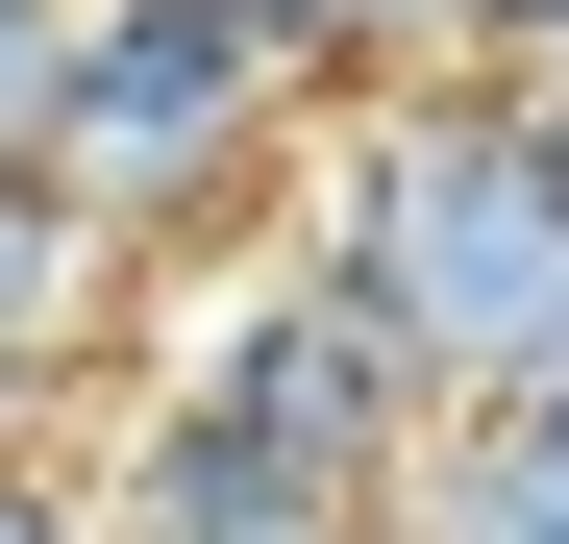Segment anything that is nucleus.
Wrapping results in <instances>:
<instances>
[{
    "mask_svg": "<svg viewBox=\"0 0 569 544\" xmlns=\"http://www.w3.org/2000/svg\"><path fill=\"white\" fill-rule=\"evenodd\" d=\"M298 248L421 346L446 396H496L569 322V149H545L520 74H371V100L298 149Z\"/></svg>",
    "mask_w": 569,
    "mask_h": 544,
    "instance_id": "f257e3e1",
    "label": "nucleus"
},
{
    "mask_svg": "<svg viewBox=\"0 0 569 544\" xmlns=\"http://www.w3.org/2000/svg\"><path fill=\"white\" fill-rule=\"evenodd\" d=\"M298 149H322V74L272 0H74V74H50V199L100 223L124 272H199L298 223Z\"/></svg>",
    "mask_w": 569,
    "mask_h": 544,
    "instance_id": "f03ea898",
    "label": "nucleus"
},
{
    "mask_svg": "<svg viewBox=\"0 0 569 544\" xmlns=\"http://www.w3.org/2000/svg\"><path fill=\"white\" fill-rule=\"evenodd\" d=\"M397 544H569V396H446L397 471Z\"/></svg>",
    "mask_w": 569,
    "mask_h": 544,
    "instance_id": "7ed1b4c3",
    "label": "nucleus"
},
{
    "mask_svg": "<svg viewBox=\"0 0 569 544\" xmlns=\"http://www.w3.org/2000/svg\"><path fill=\"white\" fill-rule=\"evenodd\" d=\"M100 322H124V248L50 199V149H0V346H26V372H74Z\"/></svg>",
    "mask_w": 569,
    "mask_h": 544,
    "instance_id": "20e7f679",
    "label": "nucleus"
},
{
    "mask_svg": "<svg viewBox=\"0 0 569 544\" xmlns=\"http://www.w3.org/2000/svg\"><path fill=\"white\" fill-rule=\"evenodd\" d=\"M298 26V74H322V124L371 100V74H446V0H272Z\"/></svg>",
    "mask_w": 569,
    "mask_h": 544,
    "instance_id": "39448f33",
    "label": "nucleus"
},
{
    "mask_svg": "<svg viewBox=\"0 0 569 544\" xmlns=\"http://www.w3.org/2000/svg\"><path fill=\"white\" fill-rule=\"evenodd\" d=\"M50 74H74V0H0V149H50Z\"/></svg>",
    "mask_w": 569,
    "mask_h": 544,
    "instance_id": "423d86ee",
    "label": "nucleus"
},
{
    "mask_svg": "<svg viewBox=\"0 0 569 544\" xmlns=\"http://www.w3.org/2000/svg\"><path fill=\"white\" fill-rule=\"evenodd\" d=\"M569 50V0H446V74H545Z\"/></svg>",
    "mask_w": 569,
    "mask_h": 544,
    "instance_id": "0eeeda50",
    "label": "nucleus"
},
{
    "mask_svg": "<svg viewBox=\"0 0 569 544\" xmlns=\"http://www.w3.org/2000/svg\"><path fill=\"white\" fill-rule=\"evenodd\" d=\"M26 421H50V372H26V346H0V445H26Z\"/></svg>",
    "mask_w": 569,
    "mask_h": 544,
    "instance_id": "6e6552de",
    "label": "nucleus"
},
{
    "mask_svg": "<svg viewBox=\"0 0 569 544\" xmlns=\"http://www.w3.org/2000/svg\"><path fill=\"white\" fill-rule=\"evenodd\" d=\"M545 74H569V50H545Z\"/></svg>",
    "mask_w": 569,
    "mask_h": 544,
    "instance_id": "1a4fd4ad",
    "label": "nucleus"
}]
</instances>
